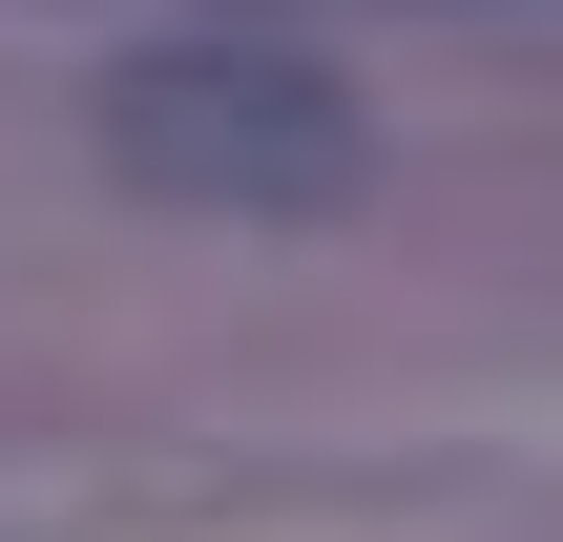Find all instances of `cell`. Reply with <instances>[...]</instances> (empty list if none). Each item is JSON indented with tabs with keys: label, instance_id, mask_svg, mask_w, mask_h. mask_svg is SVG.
Returning a JSON list of instances; mask_svg holds the SVG:
<instances>
[{
	"label": "cell",
	"instance_id": "6da1fadb",
	"mask_svg": "<svg viewBox=\"0 0 563 542\" xmlns=\"http://www.w3.org/2000/svg\"><path fill=\"white\" fill-rule=\"evenodd\" d=\"M104 167H125L146 209L313 230V209H355L376 125H355V84H334V63H292V42H146V63L104 84Z\"/></svg>",
	"mask_w": 563,
	"mask_h": 542
}]
</instances>
